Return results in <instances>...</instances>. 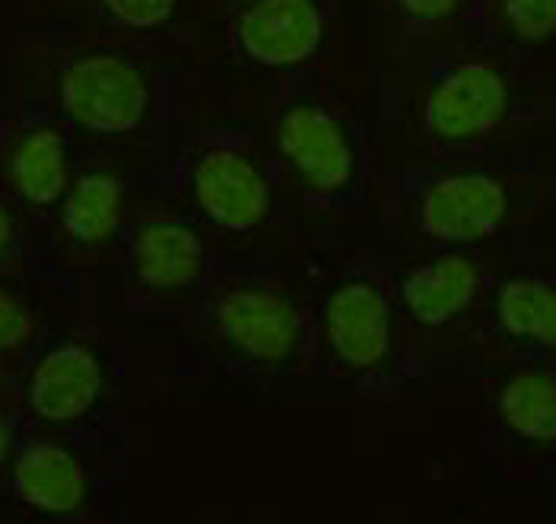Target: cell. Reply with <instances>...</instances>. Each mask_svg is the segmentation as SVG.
Masks as SVG:
<instances>
[{"mask_svg":"<svg viewBox=\"0 0 556 524\" xmlns=\"http://www.w3.org/2000/svg\"><path fill=\"white\" fill-rule=\"evenodd\" d=\"M274 146L308 204L321 214H353L366 188V143L341 108L312 89L277 105Z\"/></svg>","mask_w":556,"mask_h":524,"instance_id":"obj_6","label":"cell"},{"mask_svg":"<svg viewBox=\"0 0 556 524\" xmlns=\"http://www.w3.org/2000/svg\"><path fill=\"white\" fill-rule=\"evenodd\" d=\"M112 26L128 33H160L178 10V0H89Z\"/></svg>","mask_w":556,"mask_h":524,"instance_id":"obj_18","label":"cell"},{"mask_svg":"<svg viewBox=\"0 0 556 524\" xmlns=\"http://www.w3.org/2000/svg\"><path fill=\"white\" fill-rule=\"evenodd\" d=\"M188 191L198 217L211 226L252 235L274 219V178L239 137H211L188 163Z\"/></svg>","mask_w":556,"mask_h":524,"instance_id":"obj_13","label":"cell"},{"mask_svg":"<svg viewBox=\"0 0 556 524\" xmlns=\"http://www.w3.org/2000/svg\"><path fill=\"white\" fill-rule=\"evenodd\" d=\"M232 51L261 71H296L328 39L325 0H236L229 13Z\"/></svg>","mask_w":556,"mask_h":524,"instance_id":"obj_15","label":"cell"},{"mask_svg":"<svg viewBox=\"0 0 556 524\" xmlns=\"http://www.w3.org/2000/svg\"><path fill=\"white\" fill-rule=\"evenodd\" d=\"M518 54L477 44L442 57L420 95L417 128L442 159H468L525 112Z\"/></svg>","mask_w":556,"mask_h":524,"instance_id":"obj_5","label":"cell"},{"mask_svg":"<svg viewBox=\"0 0 556 524\" xmlns=\"http://www.w3.org/2000/svg\"><path fill=\"white\" fill-rule=\"evenodd\" d=\"M128 207L125 175L105 166L77 172L45 226L42 258L36 267H48L71 286L84 290L92 273L118 264L130 226Z\"/></svg>","mask_w":556,"mask_h":524,"instance_id":"obj_11","label":"cell"},{"mask_svg":"<svg viewBox=\"0 0 556 524\" xmlns=\"http://www.w3.org/2000/svg\"><path fill=\"white\" fill-rule=\"evenodd\" d=\"M318 324L300 286L267 258H216L178 318L181 375L280 385L315 369Z\"/></svg>","mask_w":556,"mask_h":524,"instance_id":"obj_1","label":"cell"},{"mask_svg":"<svg viewBox=\"0 0 556 524\" xmlns=\"http://www.w3.org/2000/svg\"><path fill=\"white\" fill-rule=\"evenodd\" d=\"M71 140L51 118H29L7 133L3 188L33 217H48L74 184Z\"/></svg>","mask_w":556,"mask_h":524,"instance_id":"obj_16","label":"cell"},{"mask_svg":"<svg viewBox=\"0 0 556 524\" xmlns=\"http://www.w3.org/2000/svg\"><path fill=\"white\" fill-rule=\"evenodd\" d=\"M54 108L67 128L137 143L156 125V80L122 48H77L54 67Z\"/></svg>","mask_w":556,"mask_h":524,"instance_id":"obj_8","label":"cell"},{"mask_svg":"<svg viewBox=\"0 0 556 524\" xmlns=\"http://www.w3.org/2000/svg\"><path fill=\"white\" fill-rule=\"evenodd\" d=\"M486 471L538 481L556 471V362H506L490 379L483 417Z\"/></svg>","mask_w":556,"mask_h":524,"instance_id":"obj_10","label":"cell"},{"mask_svg":"<svg viewBox=\"0 0 556 524\" xmlns=\"http://www.w3.org/2000/svg\"><path fill=\"white\" fill-rule=\"evenodd\" d=\"M471 0H391L394 16L410 33H432L455 20H465Z\"/></svg>","mask_w":556,"mask_h":524,"instance_id":"obj_19","label":"cell"},{"mask_svg":"<svg viewBox=\"0 0 556 524\" xmlns=\"http://www.w3.org/2000/svg\"><path fill=\"white\" fill-rule=\"evenodd\" d=\"M518 178L471 163L424 172L404 204L410 232L429 252L483 248L503 239L518 222Z\"/></svg>","mask_w":556,"mask_h":524,"instance_id":"obj_9","label":"cell"},{"mask_svg":"<svg viewBox=\"0 0 556 524\" xmlns=\"http://www.w3.org/2000/svg\"><path fill=\"white\" fill-rule=\"evenodd\" d=\"M477 341L506 362H556V273L531 264L496 273Z\"/></svg>","mask_w":556,"mask_h":524,"instance_id":"obj_14","label":"cell"},{"mask_svg":"<svg viewBox=\"0 0 556 524\" xmlns=\"http://www.w3.org/2000/svg\"><path fill=\"white\" fill-rule=\"evenodd\" d=\"M198 222L172 210L130 217L122 252V308L130 318H181L216 264Z\"/></svg>","mask_w":556,"mask_h":524,"instance_id":"obj_7","label":"cell"},{"mask_svg":"<svg viewBox=\"0 0 556 524\" xmlns=\"http://www.w3.org/2000/svg\"><path fill=\"white\" fill-rule=\"evenodd\" d=\"M122 375L125 349L118 337L80 311L13 382H3V400L48 430H125L115 410Z\"/></svg>","mask_w":556,"mask_h":524,"instance_id":"obj_4","label":"cell"},{"mask_svg":"<svg viewBox=\"0 0 556 524\" xmlns=\"http://www.w3.org/2000/svg\"><path fill=\"white\" fill-rule=\"evenodd\" d=\"M315 372L388 397L420 375L414 347L394 299V258L379 255L353 264L328 286L315 308Z\"/></svg>","mask_w":556,"mask_h":524,"instance_id":"obj_3","label":"cell"},{"mask_svg":"<svg viewBox=\"0 0 556 524\" xmlns=\"http://www.w3.org/2000/svg\"><path fill=\"white\" fill-rule=\"evenodd\" d=\"M125 430H48L3 400V496L26 519L112 522L122 515Z\"/></svg>","mask_w":556,"mask_h":524,"instance_id":"obj_2","label":"cell"},{"mask_svg":"<svg viewBox=\"0 0 556 524\" xmlns=\"http://www.w3.org/2000/svg\"><path fill=\"white\" fill-rule=\"evenodd\" d=\"M496 273L483 248H445L407 267H394V299L404 328L417 337L465 331L480 321Z\"/></svg>","mask_w":556,"mask_h":524,"instance_id":"obj_12","label":"cell"},{"mask_svg":"<svg viewBox=\"0 0 556 524\" xmlns=\"http://www.w3.org/2000/svg\"><path fill=\"white\" fill-rule=\"evenodd\" d=\"M465 23L480 44L534 54L556 44V0H471Z\"/></svg>","mask_w":556,"mask_h":524,"instance_id":"obj_17","label":"cell"}]
</instances>
